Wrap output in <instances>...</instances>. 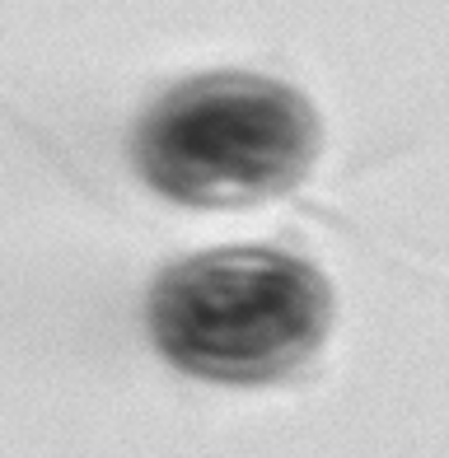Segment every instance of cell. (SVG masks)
<instances>
[{"label": "cell", "instance_id": "cell-1", "mask_svg": "<svg viewBox=\"0 0 449 458\" xmlns=\"http://www.w3.org/2000/svg\"><path fill=\"white\" fill-rule=\"evenodd\" d=\"M146 318L159 356L197 379L276 384L323 346L333 290L281 248H211L155 281Z\"/></svg>", "mask_w": 449, "mask_h": 458}, {"label": "cell", "instance_id": "cell-2", "mask_svg": "<svg viewBox=\"0 0 449 458\" xmlns=\"http://www.w3.org/2000/svg\"><path fill=\"white\" fill-rule=\"evenodd\" d=\"M136 169L182 206H253L281 197L318 155V117L272 75H197L159 94L131 140Z\"/></svg>", "mask_w": 449, "mask_h": 458}]
</instances>
